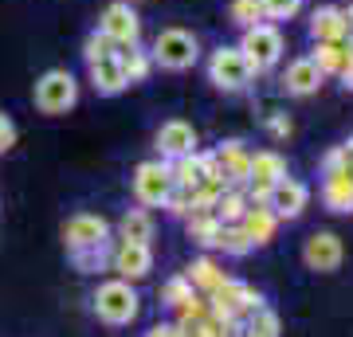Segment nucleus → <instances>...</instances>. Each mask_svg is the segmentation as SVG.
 <instances>
[{"label": "nucleus", "mask_w": 353, "mask_h": 337, "mask_svg": "<svg viewBox=\"0 0 353 337\" xmlns=\"http://www.w3.org/2000/svg\"><path fill=\"white\" fill-rule=\"evenodd\" d=\"M169 216H176V220H185V216L192 212V188H185V185H173L169 188V196H165V204H161Z\"/></svg>", "instance_id": "nucleus-35"}, {"label": "nucleus", "mask_w": 353, "mask_h": 337, "mask_svg": "<svg viewBox=\"0 0 353 337\" xmlns=\"http://www.w3.org/2000/svg\"><path fill=\"white\" fill-rule=\"evenodd\" d=\"M259 306H267L263 294H259L252 283H240V278H232V275L208 294V310H212L216 318H224V322H240L243 325Z\"/></svg>", "instance_id": "nucleus-4"}, {"label": "nucleus", "mask_w": 353, "mask_h": 337, "mask_svg": "<svg viewBox=\"0 0 353 337\" xmlns=\"http://www.w3.org/2000/svg\"><path fill=\"white\" fill-rule=\"evenodd\" d=\"M341 20H345V36H353V4L341 8Z\"/></svg>", "instance_id": "nucleus-41"}, {"label": "nucleus", "mask_w": 353, "mask_h": 337, "mask_svg": "<svg viewBox=\"0 0 353 337\" xmlns=\"http://www.w3.org/2000/svg\"><path fill=\"white\" fill-rule=\"evenodd\" d=\"M287 176V157L279 150H259L252 153V169H248V181H243V192H248V204H267L271 188Z\"/></svg>", "instance_id": "nucleus-7"}, {"label": "nucleus", "mask_w": 353, "mask_h": 337, "mask_svg": "<svg viewBox=\"0 0 353 337\" xmlns=\"http://www.w3.org/2000/svg\"><path fill=\"white\" fill-rule=\"evenodd\" d=\"M99 32L102 36H110L118 51L141 43V16H138V8H134L130 0H110V4L102 8V16H99Z\"/></svg>", "instance_id": "nucleus-9"}, {"label": "nucleus", "mask_w": 353, "mask_h": 337, "mask_svg": "<svg viewBox=\"0 0 353 337\" xmlns=\"http://www.w3.org/2000/svg\"><path fill=\"white\" fill-rule=\"evenodd\" d=\"M87 75H90V87H94V94H102V99H114V94H122V90L130 87V83H126V71H122V59H118V55L90 63Z\"/></svg>", "instance_id": "nucleus-17"}, {"label": "nucleus", "mask_w": 353, "mask_h": 337, "mask_svg": "<svg viewBox=\"0 0 353 337\" xmlns=\"http://www.w3.org/2000/svg\"><path fill=\"white\" fill-rule=\"evenodd\" d=\"M118 59H122V71H126V83H130V87H138V83H145V79L153 75L150 48H141V43H134V48H122V51H118Z\"/></svg>", "instance_id": "nucleus-25"}, {"label": "nucleus", "mask_w": 353, "mask_h": 337, "mask_svg": "<svg viewBox=\"0 0 353 337\" xmlns=\"http://www.w3.org/2000/svg\"><path fill=\"white\" fill-rule=\"evenodd\" d=\"M169 173H173V185H185V188H196L204 176V161H201V150L185 153V157H176L169 161Z\"/></svg>", "instance_id": "nucleus-28"}, {"label": "nucleus", "mask_w": 353, "mask_h": 337, "mask_svg": "<svg viewBox=\"0 0 353 337\" xmlns=\"http://www.w3.org/2000/svg\"><path fill=\"white\" fill-rule=\"evenodd\" d=\"M236 48L243 51V59L252 67V75H267V71H275L279 59H283V51H287V39L279 32V24L271 20H259V24L243 28V36Z\"/></svg>", "instance_id": "nucleus-3"}, {"label": "nucleus", "mask_w": 353, "mask_h": 337, "mask_svg": "<svg viewBox=\"0 0 353 337\" xmlns=\"http://www.w3.org/2000/svg\"><path fill=\"white\" fill-rule=\"evenodd\" d=\"M110 251H114V239H106V243H99V247L71 251L67 259H71V267L83 271V275H99V271H110Z\"/></svg>", "instance_id": "nucleus-26"}, {"label": "nucleus", "mask_w": 353, "mask_h": 337, "mask_svg": "<svg viewBox=\"0 0 353 337\" xmlns=\"http://www.w3.org/2000/svg\"><path fill=\"white\" fill-rule=\"evenodd\" d=\"M310 39L314 43H341L345 39V20H341V8L338 4H322L310 12Z\"/></svg>", "instance_id": "nucleus-22"}, {"label": "nucleus", "mask_w": 353, "mask_h": 337, "mask_svg": "<svg viewBox=\"0 0 353 337\" xmlns=\"http://www.w3.org/2000/svg\"><path fill=\"white\" fill-rule=\"evenodd\" d=\"M334 169H345V150H341V145H334V150L322 157V173H334Z\"/></svg>", "instance_id": "nucleus-39"}, {"label": "nucleus", "mask_w": 353, "mask_h": 337, "mask_svg": "<svg viewBox=\"0 0 353 337\" xmlns=\"http://www.w3.org/2000/svg\"><path fill=\"white\" fill-rule=\"evenodd\" d=\"M130 4H141V0H130Z\"/></svg>", "instance_id": "nucleus-44"}, {"label": "nucleus", "mask_w": 353, "mask_h": 337, "mask_svg": "<svg viewBox=\"0 0 353 337\" xmlns=\"http://www.w3.org/2000/svg\"><path fill=\"white\" fill-rule=\"evenodd\" d=\"M153 150H157L161 161H176V157H185V153L201 150V134H196V125L185 122V118H169V122L157 125Z\"/></svg>", "instance_id": "nucleus-11"}, {"label": "nucleus", "mask_w": 353, "mask_h": 337, "mask_svg": "<svg viewBox=\"0 0 353 337\" xmlns=\"http://www.w3.org/2000/svg\"><path fill=\"white\" fill-rule=\"evenodd\" d=\"M208 298L204 294H192V298H185L181 306H176V322H201V318H208Z\"/></svg>", "instance_id": "nucleus-36"}, {"label": "nucleus", "mask_w": 353, "mask_h": 337, "mask_svg": "<svg viewBox=\"0 0 353 337\" xmlns=\"http://www.w3.org/2000/svg\"><path fill=\"white\" fill-rule=\"evenodd\" d=\"M150 59H153V67L181 75V71H189V67L201 63V39L189 28H161L150 43Z\"/></svg>", "instance_id": "nucleus-2"}, {"label": "nucleus", "mask_w": 353, "mask_h": 337, "mask_svg": "<svg viewBox=\"0 0 353 337\" xmlns=\"http://www.w3.org/2000/svg\"><path fill=\"white\" fill-rule=\"evenodd\" d=\"M216 251H224L228 259H248L255 251V243L248 239V232L240 224H224L220 227V239H216Z\"/></svg>", "instance_id": "nucleus-27"}, {"label": "nucleus", "mask_w": 353, "mask_h": 337, "mask_svg": "<svg viewBox=\"0 0 353 337\" xmlns=\"http://www.w3.org/2000/svg\"><path fill=\"white\" fill-rule=\"evenodd\" d=\"M243 334L248 337H283V322L271 306H259V310L243 322Z\"/></svg>", "instance_id": "nucleus-30"}, {"label": "nucleus", "mask_w": 353, "mask_h": 337, "mask_svg": "<svg viewBox=\"0 0 353 337\" xmlns=\"http://www.w3.org/2000/svg\"><path fill=\"white\" fill-rule=\"evenodd\" d=\"M228 20L243 32V28H252L263 20V8H259V0H232L228 4Z\"/></svg>", "instance_id": "nucleus-33"}, {"label": "nucleus", "mask_w": 353, "mask_h": 337, "mask_svg": "<svg viewBox=\"0 0 353 337\" xmlns=\"http://www.w3.org/2000/svg\"><path fill=\"white\" fill-rule=\"evenodd\" d=\"M322 83H326V75L314 67V59H310V55L290 59L287 71H283V90H287L290 99H310V94H318V90H322Z\"/></svg>", "instance_id": "nucleus-15"}, {"label": "nucleus", "mask_w": 353, "mask_h": 337, "mask_svg": "<svg viewBox=\"0 0 353 337\" xmlns=\"http://www.w3.org/2000/svg\"><path fill=\"white\" fill-rule=\"evenodd\" d=\"M263 125H267V134H271L275 141H287L290 134H294V122H290L287 114H267Z\"/></svg>", "instance_id": "nucleus-37"}, {"label": "nucleus", "mask_w": 353, "mask_h": 337, "mask_svg": "<svg viewBox=\"0 0 353 337\" xmlns=\"http://www.w3.org/2000/svg\"><path fill=\"white\" fill-rule=\"evenodd\" d=\"M212 153H216V161H220V173H224L228 185L243 188L248 169H252V153H248V145H243L240 138H232V141H224V145H220V150H212Z\"/></svg>", "instance_id": "nucleus-16"}, {"label": "nucleus", "mask_w": 353, "mask_h": 337, "mask_svg": "<svg viewBox=\"0 0 353 337\" xmlns=\"http://www.w3.org/2000/svg\"><path fill=\"white\" fill-rule=\"evenodd\" d=\"M306 0H259V8H263V20L271 24H283V20H294V16L303 12Z\"/></svg>", "instance_id": "nucleus-34"}, {"label": "nucleus", "mask_w": 353, "mask_h": 337, "mask_svg": "<svg viewBox=\"0 0 353 337\" xmlns=\"http://www.w3.org/2000/svg\"><path fill=\"white\" fill-rule=\"evenodd\" d=\"M145 337H181V329H176V322H157L145 329Z\"/></svg>", "instance_id": "nucleus-40"}, {"label": "nucleus", "mask_w": 353, "mask_h": 337, "mask_svg": "<svg viewBox=\"0 0 353 337\" xmlns=\"http://www.w3.org/2000/svg\"><path fill=\"white\" fill-rule=\"evenodd\" d=\"M106 239H114V227H110L106 216H99V212L67 216V224H63V247H67V255H71V251H83V247H99V243H106Z\"/></svg>", "instance_id": "nucleus-10"}, {"label": "nucleus", "mask_w": 353, "mask_h": 337, "mask_svg": "<svg viewBox=\"0 0 353 337\" xmlns=\"http://www.w3.org/2000/svg\"><path fill=\"white\" fill-rule=\"evenodd\" d=\"M153 232H157L153 212L138 204V208H126L122 212V220L114 227V239H122V243H153Z\"/></svg>", "instance_id": "nucleus-20"}, {"label": "nucleus", "mask_w": 353, "mask_h": 337, "mask_svg": "<svg viewBox=\"0 0 353 337\" xmlns=\"http://www.w3.org/2000/svg\"><path fill=\"white\" fill-rule=\"evenodd\" d=\"M345 259V243H341L338 232H314V236H306L303 243V263L306 271H314V275H334Z\"/></svg>", "instance_id": "nucleus-12"}, {"label": "nucleus", "mask_w": 353, "mask_h": 337, "mask_svg": "<svg viewBox=\"0 0 353 337\" xmlns=\"http://www.w3.org/2000/svg\"><path fill=\"white\" fill-rule=\"evenodd\" d=\"M267 204H271V212H275L279 220H299V216L306 212V204H310V185L287 173L275 188H271Z\"/></svg>", "instance_id": "nucleus-14"}, {"label": "nucleus", "mask_w": 353, "mask_h": 337, "mask_svg": "<svg viewBox=\"0 0 353 337\" xmlns=\"http://www.w3.org/2000/svg\"><path fill=\"white\" fill-rule=\"evenodd\" d=\"M220 220H216L212 208H192L189 216H185V232H189L192 243H201L204 251H216V239H220Z\"/></svg>", "instance_id": "nucleus-23"}, {"label": "nucleus", "mask_w": 353, "mask_h": 337, "mask_svg": "<svg viewBox=\"0 0 353 337\" xmlns=\"http://www.w3.org/2000/svg\"><path fill=\"white\" fill-rule=\"evenodd\" d=\"M341 87H345V90H353V63H350V67H345V71H341Z\"/></svg>", "instance_id": "nucleus-42"}, {"label": "nucleus", "mask_w": 353, "mask_h": 337, "mask_svg": "<svg viewBox=\"0 0 353 337\" xmlns=\"http://www.w3.org/2000/svg\"><path fill=\"white\" fill-rule=\"evenodd\" d=\"M110 271L126 283H141V278L153 275V247L150 243H122L114 239L110 251Z\"/></svg>", "instance_id": "nucleus-13"}, {"label": "nucleus", "mask_w": 353, "mask_h": 337, "mask_svg": "<svg viewBox=\"0 0 353 337\" xmlns=\"http://www.w3.org/2000/svg\"><path fill=\"white\" fill-rule=\"evenodd\" d=\"M90 310H94V318H99L102 325H114V329H122V325H134L141 314V298L138 290H134V283H126V278H102L99 287H94V294H90Z\"/></svg>", "instance_id": "nucleus-1"}, {"label": "nucleus", "mask_w": 353, "mask_h": 337, "mask_svg": "<svg viewBox=\"0 0 353 337\" xmlns=\"http://www.w3.org/2000/svg\"><path fill=\"white\" fill-rule=\"evenodd\" d=\"M173 188V173H169V161H141L134 165V176H130V192L141 208H161L165 196Z\"/></svg>", "instance_id": "nucleus-8"}, {"label": "nucleus", "mask_w": 353, "mask_h": 337, "mask_svg": "<svg viewBox=\"0 0 353 337\" xmlns=\"http://www.w3.org/2000/svg\"><path fill=\"white\" fill-rule=\"evenodd\" d=\"M243 337H248V334H243Z\"/></svg>", "instance_id": "nucleus-45"}, {"label": "nucleus", "mask_w": 353, "mask_h": 337, "mask_svg": "<svg viewBox=\"0 0 353 337\" xmlns=\"http://www.w3.org/2000/svg\"><path fill=\"white\" fill-rule=\"evenodd\" d=\"M181 275L189 278V287L196 290V294H204V298H208V294H212V290L228 278V271L216 263V255H196V259H192Z\"/></svg>", "instance_id": "nucleus-21"}, {"label": "nucleus", "mask_w": 353, "mask_h": 337, "mask_svg": "<svg viewBox=\"0 0 353 337\" xmlns=\"http://www.w3.org/2000/svg\"><path fill=\"white\" fill-rule=\"evenodd\" d=\"M192 294H196V290L189 287V278H185V275L165 278V283H161V290H157V298H161V306H169V310H176V306H181L185 298H192Z\"/></svg>", "instance_id": "nucleus-31"}, {"label": "nucleus", "mask_w": 353, "mask_h": 337, "mask_svg": "<svg viewBox=\"0 0 353 337\" xmlns=\"http://www.w3.org/2000/svg\"><path fill=\"white\" fill-rule=\"evenodd\" d=\"M110 55H118L114 39L102 36L99 28H94V32H87V39H83V59H87V67H90V63H99V59H110Z\"/></svg>", "instance_id": "nucleus-32"}, {"label": "nucleus", "mask_w": 353, "mask_h": 337, "mask_svg": "<svg viewBox=\"0 0 353 337\" xmlns=\"http://www.w3.org/2000/svg\"><path fill=\"white\" fill-rule=\"evenodd\" d=\"M322 204L330 212L350 216L353 212V176L345 169H334V173H322Z\"/></svg>", "instance_id": "nucleus-18"}, {"label": "nucleus", "mask_w": 353, "mask_h": 337, "mask_svg": "<svg viewBox=\"0 0 353 337\" xmlns=\"http://www.w3.org/2000/svg\"><path fill=\"white\" fill-rule=\"evenodd\" d=\"M248 208H252V204H248V192H243V188H236V185H228L224 192L216 196V204H212V212H216V220H220V224H240Z\"/></svg>", "instance_id": "nucleus-24"}, {"label": "nucleus", "mask_w": 353, "mask_h": 337, "mask_svg": "<svg viewBox=\"0 0 353 337\" xmlns=\"http://www.w3.org/2000/svg\"><path fill=\"white\" fill-rule=\"evenodd\" d=\"M252 67L243 59V51L236 43H220V48L208 55V83L224 94H243L252 87Z\"/></svg>", "instance_id": "nucleus-6"}, {"label": "nucleus", "mask_w": 353, "mask_h": 337, "mask_svg": "<svg viewBox=\"0 0 353 337\" xmlns=\"http://www.w3.org/2000/svg\"><path fill=\"white\" fill-rule=\"evenodd\" d=\"M16 145V122L8 114H0V153H8Z\"/></svg>", "instance_id": "nucleus-38"}, {"label": "nucleus", "mask_w": 353, "mask_h": 337, "mask_svg": "<svg viewBox=\"0 0 353 337\" xmlns=\"http://www.w3.org/2000/svg\"><path fill=\"white\" fill-rule=\"evenodd\" d=\"M279 224H283V220L271 212V204H252L240 220V227L248 232V239H252L255 247H267V243L279 236Z\"/></svg>", "instance_id": "nucleus-19"}, {"label": "nucleus", "mask_w": 353, "mask_h": 337, "mask_svg": "<svg viewBox=\"0 0 353 337\" xmlns=\"http://www.w3.org/2000/svg\"><path fill=\"white\" fill-rule=\"evenodd\" d=\"M32 99H36V110L39 114L59 118V114L75 110V102H79V79L71 75L67 67H51V71H43V75L36 79Z\"/></svg>", "instance_id": "nucleus-5"}, {"label": "nucleus", "mask_w": 353, "mask_h": 337, "mask_svg": "<svg viewBox=\"0 0 353 337\" xmlns=\"http://www.w3.org/2000/svg\"><path fill=\"white\" fill-rule=\"evenodd\" d=\"M310 59H314V67L326 79H338L341 67H345V48H341V43H314Z\"/></svg>", "instance_id": "nucleus-29"}, {"label": "nucleus", "mask_w": 353, "mask_h": 337, "mask_svg": "<svg viewBox=\"0 0 353 337\" xmlns=\"http://www.w3.org/2000/svg\"><path fill=\"white\" fill-rule=\"evenodd\" d=\"M341 150H345V153H350V157H353V134H350V141H345V145H341Z\"/></svg>", "instance_id": "nucleus-43"}]
</instances>
